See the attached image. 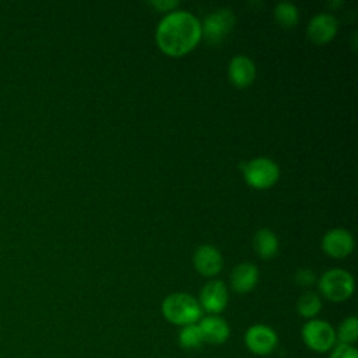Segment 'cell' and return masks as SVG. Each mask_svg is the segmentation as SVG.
I'll list each match as a JSON object with an SVG mask.
<instances>
[{
	"label": "cell",
	"instance_id": "3957f363",
	"mask_svg": "<svg viewBox=\"0 0 358 358\" xmlns=\"http://www.w3.org/2000/svg\"><path fill=\"white\" fill-rule=\"evenodd\" d=\"M319 291L331 302H344L354 292V278L343 268H330L319 278Z\"/></svg>",
	"mask_w": 358,
	"mask_h": 358
},
{
	"label": "cell",
	"instance_id": "5b68a950",
	"mask_svg": "<svg viewBox=\"0 0 358 358\" xmlns=\"http://www.w3.org/2000/svg\"><path fill=\"white\" fill-rule=\"evenodd\" d=\"M245 182L255 189H268L280 178L278 165L266 157H257L246 162L242 168Z\"/></svg>",
	"mask_w": 358,
	"mask_h": 358
},
{
	"label": "cell",
	"instance_id": "8fae6325",
	"mask_svg": "<svg viewBox=\"0 0 358 358\" xmlns=\"http://www.w3.org/2000/svg\"><path fill=\"white\" fill-rule=\"evenodd\" d=\"M193 264L201 275L213 277L222 268V256L213 245H201L193 255Z\"/></svg>",
	"mask_w": 358,
	"mask_h": 358
},
{
	"label": "cell",
	"instance_id": "5bb4252c",
	"mask_svg": "<svg viewBox=\"0 0 358 358\" xmlns=\"http://www.w3.org/2000/svg\"><path fill=\"white\" fill-rule=\"evenodd\" d=\"M259 281V270L253 263H241L231 273V287L238 294L250 292Z\"/></svg>",
	"mask_w": 358,
	"mask_h": 358
},
{
	"label": "cell",
	"instance_id": "7a4b0ae2",
	"mask_svg": "<svg viewBox=\"0 0 358 358\" xmlns=\"http://www.w3.org/2000/svg\"><path fill=\"white\" fill-rule=\"evenodd\" d=\"M164 317L176 326L194 324L201 319V306L199 301L186 292H173L168 295L161 305Z\"/></svg>",
	"mask_w": 358,
	"mask_h": 358
},
{
	"label": "cell",
	"instance_id": "7402d4cb",
	"mask_svg": "<svg viewBox=\"0 0 358 358\" xmlns=\"http://www.w3.org/2000/svg\"><path fill=\"white\" fill-rule=\"evenodd\" d=\"M148 4L159 11H172L175 7L179 6V1H176V0H157V1L152 0Z\"/></svg>",
	"mask_w": 358,
	"mask_h": 358
},
{
	"label": "cell",
	"instance_id": "e0dca14e",
	"mask_svg": "<svg viewBox=\"0 0 358 358\" xmlns=\"http://www.w3.org/2000/svg\"><path fill=\"white\" fill-rule=\"evenodd\" d=\"M178 343L183 350H196L201 347L204 341H203L199 324L194 323V324L183 326L178 334Z\"/></svg>",
	"mask_w": 358,
	"mask_h": 358
},
{
	"label": "cell",
	"instance_id": "7c38bea8",
	"mask_svg": "<svg viewBox=\"0 0 358 358\" xmlns=\"http://www.w3.org/2000/svg\"><path fill=\"white\" fill-rule=\"evenodd\" d=\"M228 76L231 83L238 88L249 87L256 77V66L245 55L234 56L228 66Z\"/></svg>",
	"mask_w": 358,
	"mask_h": 358
},
{
	"label": "cell",
	"instance_id": "4fadbf2b",
	"mask_svg": "<svg viewBox=\"0 0 358 358\" xmlns=\"http://www.w3.org/2000/svg\"><path fill=\"white\" fill-rule=\"evenodd\" d=\"M197 324L201 331L203 341L207 344L220 345V344H224L229 337L228 323L217 315L206 316V317L200 319Z\"/></svg>",
	"mask_w": 358,
	"mask_h": 358
},
{
	"label": "cell",
	"instance_id": "52a82bcc",
	"mask_svg": "<svg viewBox=\"0 0 358 358\" xmlns=\"http://www.w3.org/2000/svg\"><path fill=\"white\" fill-rule=\"evenodd\" d=\"M277 344L278 336L270 326L253 324L245 333V345L255 355L266 357L275 350Z\"/></svg>",
	"mask_w": 358,
	"mask_h": 358
},
{
	"label": "cell",
	"instance_id": "8992f818",
	"mask_svg": "<svg viewBox=\"0 0 358 358\" xmlns=\"http://www.w3.org/2000/svg\"><path fill=\"white\" fill-rule=\"evenodd\" d=\"M235 14L231 8H218L210 13L201 24V36L210 43H220L234 28Z\"/></svg>",
	"mask_w": 358,
	"mask_h": 358
},
{
	"label": "cell",
	"instance_id": "9a60e30c",
	"mask_svg": "<svg viewBox=\"0 0 358 358\" xmlns=\"http://www.w3.org/2000/svg\"><path fill=\"white\" fill-rule=\"evenodd\" d=\"M253 246L262 259H271L278 252V239L273 231L263 228L255 234Z\"/></svg>",
	"mask_w": 358,
	"mask_h": 358
},
{
	"label": "cell",
	"instance_id": "44dd1931",
	"mask_svg": "<svg viewBox=\"0 0 358 358\" xmlns=\"http://www.w3.org/2000/svg\"><path fill=\"white\" fill-rule=\"evenodd\" d=\"M294 281L299 287H310L316 281V277L310 268H299L294 275Z\"/></svg>",
	"mask_w": 358,
	"mask_h": 358
},
{
	"label": "cell",
	"instance_id": "ac0fdd59",
	"mask_svg": "<svg viewBox=\"0 0 358 358\" xmlns=\"http://www.w3.org/2000/svg\"><path fill=\"white\" fill-rule=\"evenodd\" d=\"M274 17L277 22L282 27H295L299 20V13L295 4L289 1H281L274 7Z\"/></svg>",
	"mask_w": 358,
	"mask_h": 358
},
{
	"label": "cell",
	"instance_id": "6da1fadb",
	"mask_svg": "<svg viewBox=\"0 0 358 358\" xmlns=\"http://www.w3.org/2000/svg\"><path fill=\"white\" fill-rule=\"evenodd\" d=\"M155 39L158 48L168 56H183L200 42L201 22L189 11H171L159 21Z\"/></svg>",
	"mask_w": 358,
	"mask_h": 358
},
{
	"label": "cell",
	"instance_id": "9c48e42d",
	"mask_svg": "<svg viewBox=\"0 0 358 358\" xmlns=\"http://www.w3.org/2000/svg\"><path fill=\"white\" fill-rule=\"evenodd\" d=\"M322 249L330 257L343 259L354 249V238L351 232L344 228H334L324 234L322 239Z\"/></svg>",
	"mask_w": 358,
	"mask_h": 358
},
{
	"label": "cell",
	"instance_id": "d6986e66",
	"mask_svg": "<svg viewBox=\"0 0 358 358\" xmlns=\"http://www.w3.org/2000/svg\"><path fill=\"white\" fill-rule=\"evenodd\" d=\"M337 343L352 345L358 338V319L357 316L345 317L336 330Z\"/></svg>",
	"mask_w": 358,
	"mask_h": 358
},
{
	"label": "cell",
	"instance_id": "ffe728a7",
	"mask_svg": "<svg viewBox=\"0 0 358 358\" xmlns=\"http://www.w3.org/2000/svg\"><path fill=\"white\" fill-rule=\"evenodd\" d=\"M329 358H358V351L354 345L337 343L330 350V357Z\"/></svg>",
	"mask_w": 358,
	"mask_h": 358
},
{
	"label": "cell",
	"instance_id": "ba28073f",
	"mask_svg": "<svg viewBox=\"0 0 358 358\" xmlns=\"http://www.w3.org/2000/svg\"><path fill=\"white\" fill-rule=\"evenodd\" d=\"M199 303L211 315L222 312L228 303V291L225 284L221 280H211L206 282L200 291Z\"/></svg>",
	"mask_w": 358,
	"mask_h": 358
},
{
	"label": "cell",
	"instance_id": "30bf717a",
	"mask_svg": "<svg viewBox=\"0 0 358 358\" xmlns=\"http://www.w3.org/2000/svg\"><path fill=\"white\" fill-rule=\"evenodd\" d=\"M338 29L337 18L330 13H319L308 24V36L316 45L330 42Z\"/></svg>",
	"mask_w": 358,
	"mask_h": 358
},
{
	"label": "cell",
	"instance_id": "2e32d148",
	"mask_svg": "<svg viewBox=\"0 0 358 358\" xmlns=\"http://www.w3.org/2000/svg\"><path fill=\"white\" fill-rule=\"evenodd\" d=\"M320 309H322V299L316 292H312V291L303 292L296 302L298 313L306 319H315V316L320 312Z\"/></svg>",
	"mask_w": 358,
	"mask_h": 358
},
{
	"label": "cell",
	"instance_id": "277c9868",
	"mask_svg": "<svg viewBox=\"0 0 358 358\" xmlns=\"http://www.w3.org/2000/svg\"><path fill=\"white\" fill-rule=\"evenodd\" d=\"M305 345L313 352H327L336 344V330L333 326L322 319H309L301 330Z\"/></svg>",
	"mask_w": 358,
	"mask_h": 358
}]
</instances>
